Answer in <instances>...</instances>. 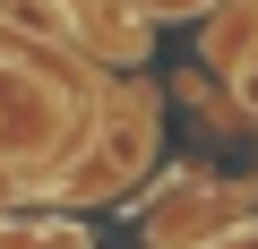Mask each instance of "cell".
Instances as JSON below:
<instances>
[{"mask_svg": "<svg viewBox=\"0 0 258 249\" xmlns=\"http://www.w3.org/2000/svg\"><path fill=\"white\" fill-rule=\"evenodd\" d=\"M207 60H215V69H249V60H258V0H215Z\"/></svg>", "mask_w": 258, "mask_h": 249, "instance_id": "6da1fadb", "label": "cell"}, {"mask_svg": "<svg viewBox=\"0 0 258 249\" xmlns=\"http://www.w3.org/2000/svg\"><path fill=\"white\" fill-rule=\"evenodd\" d=\"M129 9H138V18H207L215 0H129Z\"/></svg>", "mask_w": 258, "mask_h": 249, "instance_id": "7a4b0ae2", "label": "cell"}, {"mask_svg": "<svg viewBox=\"0 0 258 249\" xmlns=\"http://www.w3.org/2000/svg\"><path fill=\"white\" fill-rule=\"evenodd\" d=\"M232 103H241V112L258 120V60H249V69H232Z\"/></svg>", "mask_w": 258, "mask_h": 249, "instance_id": "3957f363", "label": "cell"}]
</instances>
